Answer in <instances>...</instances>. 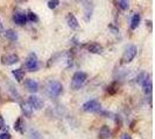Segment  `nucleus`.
Here are the masks:
<instances>
[{
    "instance_id": "27",
    "label": "nucleus",
    "mask_w": 155,
    "mask_h": 139,
    "mask_svg": "<svg viewBox=\"0 0 155 139\" xmlns=\"http://www.w3.org/2000/svg\"><path fill=\"white\" fill-rule=\"evenodd\" d=\"M121 139H132V137H131L130 134H127V133H124V134L121 136Z\"/></svg>"
},
{
    "instance_id": "8",
    "label": "nucleus",
    "mask_w": 155,
    "mask_h": 139,
    "mask_svg": "<svg viewBox=\"0 0 155 139\" xmlns=\"http://www.w3.org/2000/svg\"><path fill=\"white\" fill-rule=\"evenodd\" d=\"M25 86L30 93H36L38 91V84L34 79H27L25 81Z\"/></svg>"
},
{
    "instance_id": "14",
    "label": "nucleus",
    "mask_w": 155,
    "mask_h": 139,
    "mask_svg": "<svg viewBox=\"0 0 155 139\" xmlns=\"http://www.w3.org/2000/svg\"><path fill=\"white\" fill-rule=\"evenodd\" d=\"M14 22L17 24H19V26H23V24L27 22V15L23 14V13H17L14 14Z\"/></svg>"
},
{
    "instance_id": "24",
    "label": "nucleus",
    "mask_w": 155,
    "mask_h": 139,
    "mask_svg": "<svg viewBox=\"0 0 155 139\" xmlns=\"http://www.w3.org/2000/svg\"><path fill=\"white\" fill-rule=\"evenodd\" d=\"M27 20H29V21H32V22H36V21H38V19H37V16H36V14H34L33 12H29V13H28V15H27Z\"/></svg>"
},
{
    "instance_id": "26",
    "label": "nucleus",
    "mask_w": 155,
    "mask_h": 139,
    "mask_svg": "<svg viewBox=\"0 0 155 139\" xmlns=\"http://www.w3.org/2000/svg\"><path fill=\"white\" fill-rule=\"evenodd\" d=\"M0 129H6V123L1 115H0Z\"/></svg>"
},
{
    "instance_id": "23",
    "label": "nucleus",
    "mask_w": 155,
    "mask_h": 139,
    "mask_svg": "<svg viewBox=\"0 0 155 139\" xmlns=\"http://www.w3.org/2000/svg\"><path fill=\"white\" fill-rule=\"evenodd\" d=\"M58 5H60V1H58V0H50V1L48 3V7H49L50 9L56 8Z\"/></svg>"
},
{
    "instance_id": "19",
    "label": "nucleus",
    "mask_w": 155,
    "mask_h": 139,
    "mask_svg": "<svg viewBox=\"0 0 155 139\" xmlns=\"http://www.w3.org/2000/svg\"><path fill=\"white\" fill-rule=\"evenodd\" d=\"M5 36H6V39H8L9 41H17L18 40V34L14 30H12V29L6 30L5 31Z\"/></svg>"
},
{
    "instance_id": "20",
    "label": "nucleus",
    "mask_w": 155,
    "mask_h": 139,
    "mask_svg": "<svg viewBox=\"0 0 155 139\" xmlns=\"http://www.w3.org/2000/svg\"><path fill=\"white\" fill-rule=\"evenodd\" d=\"M142 88H144V92H145V94H150L152 93V88H153V85H152V80L150 81H148L146 85H144L142 86Z\"/></svg>"
},
{
    "instance_id": "10",
    "label": "nucleus",
    "mask_w": 155,
    "mask_h": 139,
    "mask_svg": "<svg viewBox=\"0 0 155 139\" xmlns=\"http://www.w3.org/2000/svg\"><path fill=\"white\" fill-rule=\"evenodd\" d=\"M67 23H68V26L71 28V29H77L78 28V21H77L76 16L71 13H69L67 15Z\"/></svg>"
},
{
    "instance_id": "4",
    "label": "nucleus",
    "mask_w": 155,
    "mask_h": 139,
    "mask_svg": "<svg viewBox=\"0 0 155 139\" xmlns=\"http://www.w3.org/2000/svg\"><path fill=\"white\" fill-rule=\"evenodd\" d=\"M136 52H138V49L135 45H130V46H127V49L125 50V52L123 55V63H125V64H127V63H131L135 56H136Z\"/></svg>"
},
{
    "instance_id": "6",
    "label": "nucleus",
    "mask_w": 155,
    "mask_h": 139,
    "mask_svg": "<svg viewBox=\"0 0 155 139\" xmlns=\"http://www.w3.org/2000/svg\"><path fill=\"white\" fill-rule=\"evenodd\" d=\"M83 110L86 112H96L100 110V103L97 100H90L83 104Z\"/></svg>"
},
{
    "instance_id": "22",
    "label": "nucleus",
    "mask_w": 155,
    "mask_h": 139,
    "mask_svg": "<svg viewBox=\"0 0 155 139\" xmlns=\"http://www.w3.org/2000/svg\"><path fill=\"white\" fill-rule=\"evenodd\" d=\"M117 91H118V88H117V84H115V82H113L112 85H110V86H109V88H107L109 94H114Z\"/></svg>"
},
{
    "instance_id": "2",
    "label": "nucleus",
    "mask_w": 155,
    "mask_h": 139,
    "mask_svg": "<svg viewBox=\"0 0 155 139\" xmlns=\"http://www.w3.org/2000/svg\"><path fill=\"white\" fill-rule=\"evenodd\" d=\"M87 79V74L84 73V72H76L72 77V80H71V88L75 91L79 89V88L84 85V82L86 81Z\"/></svg>"
},
{
    "instance_id": "11",
    "label": "nucleus",
    "mask_w": 155,
    "mask_h": 139,
    "mask_svg": "<svg viewBox=\"0 0 155 139\" xmlns=\"http://www.w3.org/2000/svg\"><path fill=\"white\" fill-rule=\"evenodd\" d=\"M148 81H150V77H149V74L146 73V72H142V73H140L138 75V78H136V82L141 86H144L146 85Z\"/></svg>"
},
{
    "instance_id": "16",
    "label": "nucleus",
    "mask_w": 155,
    "mask_h": 139,
    "mask_svg": "<svg viewBox=\"0 0 155 139\" xmlns=\"http://www.w3.org/2000/svg\"><path fill=\"white\" fill-rule=\"evenodd\" d=\"M12 74L14 75V78L17 79L18 82H21L25 78V71L22 69H17V70H13L12 71Z\"/></svg>"
},
{
    "instance_id": "3",
    "label": "nucleus",
    "mask_w": 155,
    "mask_h": 139,
    "mask_svg": "<svg viewBox=\"0 0 155 139\" xmlns=\"http://www.w3.org/2000/svg\"><path fill=\"white\" fill-rule=\"evenodd\" d=\"M25 66L26 69H27L29 72H36L38 70V67H40V65H38V60H37V57L34 52L29 54L27 59H26V63H25Z\"/></svg>"
},
{
    "instance_id": "28",
    "label": "nucleus",
    "mask_w": 155,
    "mask_h": 139,
    "mask_svg": "<svg viewBox=\"0 0 155 139\" xmlns=\"http://www.w3.org/2000/svg\"><path fill=\"white\" fill-rule=\"evenodd\" d=\"M0 30H3V23H1V21H0Z\"/></svg>"
},
{
    "instance_id": "9",
    "label": "nucleus",
    "mask_w": 155,
    "mask_h": 139,
    "mask_svg": "<svg viewBox=\"0 0 155 139\" xmlns=\"http://www.w3.org/2000/svg\"><path fill=\"white\" fill-rule=\"evenodd\" d=\"M19 61V56L18 55H7L3 57V64L4 65H13Z\"/></svg>"
},
{
    "instance_id": "21",
    "label": "nucleus",
    "mask_w": 155,
    "mask_h": 139,
    "mask_svg": "<svg viewBox=\"0 0 155 139\" xmlns=\"http://www.w3.org/2000/svg\"><path fill=\"white\" fill-rule=\"evenodd\" d=\"M118 4L120 6V8L124 9V10L128 9V7H130V5H128V0H118Z\"/></svg>"
},
{
    "instance_id": "18",
    "label": "nucleus",
    "mask_w": 155,
    "mask_h": 139,
    "mask_svg": "<svg viewBox=\"0 0 155 139\" xmlns=\"http://www.w3.org/2000/svg\"><path fill=\"white\" fill-rule=\"evenodd\" d=\"M21 108H22V111H23V114H25V116L32 117V115H33V108H32L28 103H23V104L21 106Z\"/></svg>"
},
{
    "instance_id": "1",
    "label": "nucleus",
    "mask_w": 155,
    "mask_h": 139,
    "mask_svg": "<svg viewBox=\"0 0 155 139\" xmlns=\"http://www.w3.org/2000/svg\"><path fill=\"white\" fill-rule=\"evenodd\" d=\"M63 92V86L58 81H49L47 85V93L50 97H57Z\"/></svg>"
},
{
    "instance_id": "13",
    "label": "nucleus",
    "mask_w": 155,
    "mask_h": 139,
    "mask_svg": "<svg viewBox=\"0 0 155 139\" xmlns=\"http://www.w3.org/2000/svg\"><path fill=\"white\" fill-rule=\"evenodd\" d=\"M14 130L18 131L19 133L23 134L25 133V122H23V118L22 117H19L15 123H14Z\"/></svg>"
},
{
    "instance_id": "5",
    "label": "nucleus",
    "mask_w": 155,
    "mask_h": 139,
    "mask_svg": "<svg viewBox=\"0 0 155 139\" xmlns=\"http://www.w3.org/2000/svg\"><path fill=\"white\" fill-rule=\"evenodd\" d=\"M27 103L35 110H40L43 108V100L36 95H30L27 100Z\"/></svg>"
},
{
    "instance_id": "7",
    "label": "nucleus",
    "mask_w": 155,
    "mask_h": 139,
    "mask_svg": "<svg viewBox=\"0 0 155 139\" xmlns=\"http://www.w3.org/2000/svg\"><path fill=\"white\" fill-rule=\"evenodd\" d=\"M83 7H84V15H85V21H90L92 16V10H93V6L92 4L87 1V0H84L83 1Z\"/></svg>"
},
{
    "instance_id": "17",
    "label": "nucleus",
    "mask_w": 155,
    "mask_h": 139,
    "mask_svg": "<svg viewBox=\"0 0 155 139\" xmlns=\"http://www.w3.org/2000/svg\"><path fill=\"white\" fill-rule=\"evenodd\" d=\"M140 20H141V18H140L139 14H134V15L132 16V20H131V29L134 30V29H136V28L139 27Z\"/></svg>"
},
{
    "instance_id": "15",
    "label": "nucleus",
    "mask_w": 155,
    "mask_h": 139,
    "mask_svg": "<svg viewBox=\"0 0 155 139\" xmlns=\"http://www.w3.org/2000/svg\"><path fill=\"white\" fill-rule=\"evenodd\" d=\"M111 136V130L107 125H103L99 130V138L100 139H109Z\"/></svg>"
},
{
    "instance_id": "25",
    "label": "nucleus",
    "mask_w": 155,
    "mask_h": 139,
    "mask_svg": "<svg viewBox=\"0 0 155 139\" xmlns=\"http://www.w3.org/2000/svg\"><path fill=\"white\" fill-rule=\"evenodd\" d=\"M12 136L9 132H3L1 134H0V139H11Z\"/></svg>"
},
{
    "instance_id": "12",
    "label": "nucleus",
    "mask_w": 155,
    "mask_h": 139,
    "mask_svg": "<svg viewBox=\"0 0 155 139\" xmlns=\"http://www.w3.org/2000/svg\"><path fill=\"white\" fill-rule=\"evenodd\" d=\"M87 50H89V52H91V54H101L103 52V46L98 43H91V44H89L87 45Z\"/></svg>"
}]
</instances>
